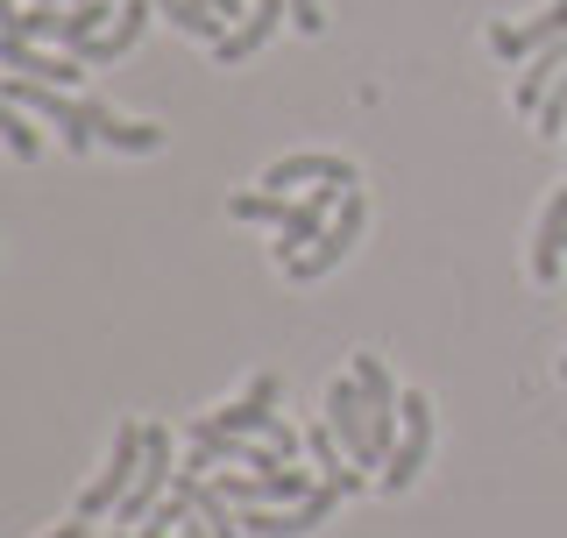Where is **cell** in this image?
Returning a JSON list of instances; mask_svg holds the SVG:
<instances>
[{
	"instance_id": "cell-5",
	"label": "cell",
	"mask_w": 567,
	"mask_h": 538,
	"mask_svg": "<svg viewBox=\"0 0 567 538\" xmlns=\"http://www.w3.org/2000/svg\"><path fill=\"white\" fill-rule=\"evenodd\" d=\"M425 454H433V404L419 397V390H404V433H398V446H390V461H383V489L398 496V489H412L419 482V468H425Z\"/></svg>"
},
{
	"instance_id": "cell-27",
	"label": "cell",
	"mask_w": 567,
	"mask_h": 538,
	"mask_svg": "<svg viewBox=\"0 0 567 538\" xmlns=\"http://www.w3.org/2000/svg\"><path fill=\"white\" fill-rule=\"evenodd\" d=\"M560 383H567V354H560Z\"/></svg>"
},
{
	"instance_id": "cell-11",
	"label": "cell",
	"mask_w": 567,
	"mask_h": 538,
	"mask_svg": "<svg viewBox=\"0 0 567 538\" xmlns=\"http://www.w3.org/2000/svg\"><path fill=\"white\" fill-rule=\"evenodd\" d=\"M284 14H291V0H248V14L220 35V43H213V50H220V64H248V58H256V50L284 29Z\"/></svg>"
},
{
	"instance_id": "cell-2",
	"label": "cell",
	"mask_w": 567,
	"mask_h": 538,
	"mask_svg": "<svg viewBox=\"0 0 567 538\" xmlns=\"http://www.w3.org/2000/svg\"><path fill=\"white\" fill-rule=\"evenodd\" d=\"M142 454H150V418H121V425H114V454H106L100 482L79 496V517H85V525H93V517H106V510H121V496H128L135 475H142Z\"/></svg>"
},
{
	"instance_id": "cell-7",
	"label": "cell",
	"mask_w": 567,
	"mask_h": 538,
	"mask_svg": "<svg viewBox=\"0 0 567 538\" xmlns=\"http://www.w3.org/2000/svg\"><path fill=\"white\" fill-rule=\"evenodd\" d=\"M171 425H150V454H142V475H135V489L121 496V510H114V525H142L156 504L171 496Z\"/></svg>"
},
{
	"instance_id": "cell-15",
	"label": "cell",
	"mask_w": 567,
	"mask_h": 538,
	"mask_svg": "<svg viewBox=\"0 0 567 538\" xmlns=\"http://www.w3.org/2000/svg\"><path fill=\"white\" fill-rule=\"evenodd\" d=\"M560 256H567V192H554V206H546V220H539V241H532V277L554 283L560 277Z\"/></svg>"
},
{
	"instance_id": "cell-10",
	"label": "cell",
	"mask_w": 567,
	"mask_h": 538,
	"mask_svg": "<svg viewBox=\"0 0 567 538\" xmlns=\"http://www.w3.org/2000/svg\"><path fill=\"white\" fill-rule=\"evenodd\" d=\"M262 192H298V185H354V164L348 156H327V149H306V156H277L270 170L256 177Z\"/></svg>"
},
{
	"instance_id": "cell-24",
	"label": "cell",
	"mask_w": 567,
	"mask_h": 538,
	"mask_svg": "<svg viewBox=\"0 0 567 538\" xmlns=\"http://www.w3.org/2000/svg\"><path fill=\"white\" fill-rule=\"evenodd\" d=\"M291 29H306V35H319V29H327V14H319V0H291Z\"/></svg>"
},
{
	"instance_id": "cell-6",
	"label": "cell",
	"mask_w": 567,
	"mask_h": 538,
	"mask_svg": "<svg viewBox=\"0 0 567 538\" xmlns=\"http://www.w3.org/2000/svg\"><path fill=\"white\" fill-rule=\"evenodd\" d=\"M327 425L341 433V446L354 454V468H383L377 439H369V397H362V383H354V369L327 383Z\"/></svg>"
},
{
	"instance_id": "cell-8",
	"label": "cell",
	"mask_w": 567,
	"mask_h": 538,
	"mask_svg": "<svg viewBox=\"0 0 567 538\" xmlns=\"http://www.w3.org/2000/svg\"><path fill=\"white\" fill-rule=\"evenodd\" d=\"M348 199V185H312V199H298L291 213H284V227H277V262H291V256H306V248L327 235V220H333V206Z\"/></svg>"
},
{
	"instance_id": "cell-3",
	"label": "cell",
	"mask_w": 567,
	"mask_h": 538,
	"mask_svg": "<svg viewBox=\"0 0 567 538\" xmlns=\"http://www.w3.org/2000/svg\"><path fill=\"white\" fill-rule=\"evenodd\" d=\"M0 93L22 106V114L50 121V128L64 135V149H71V156H85V149L100 142V135H93V106H85V100H64V85H43V79H8Z\"/></svg>"
},
{
	"instance_id": "cell-16",
	"label": "cell",
	"mask_w": 567,
	"mask_h": 538,
	"mask_svg": "<svg viewBox=\"0 0 567 538\" xmlns=\"http://www.w3.org/2000/svg\"><path fill=\"white\" fill-rule=\"evenodd\" d=\"M560 71H567V35H560V43H546L539 58H532V71L518 79V106H525V114H539V100L554 93V79H560Z\"/></svg>"
},
{
	"instance_id": "cell-14",
	"label": "cell",
	"mask_w": 567,
	"mask_h": 538,
	"mask_svg": "<svg viewBox=\"0 0 567 538\" xmlns=\"http://www.w3.org/2000/svg\"><path fill=\"white\" fill-rule=\"evenodd\" d=\"M0 71H14V79H43V85H71V79H79V64L43 58L29 35H8V29H0Z\"/></svg>"
},
{
	"instance_id": "cell-18",
	"label": "cell",
	"mask_w": 567,
	"mask_h": 538,
	"mask_svg": "<svg viewBox=\"0 0 567 538\" xmlns=\"http://www.w3.org/2000/svg\"><path fill=\"white\" fill-rule=\"evenodd\" d=\"M0 142H8L22 164H35V156H43V135L29 128V114H22V106H14L8 93H0Z\"/></svg>"
},
{
	"instance_id": "cell-21",
	"label": "cell",
	"mask_w": 567,
	"mask_h": 538,
	"mask_svg": "<svg viewBox=\"0 0 567 538\" xmlns=\"http://www.w3.org/2000/svg\"><path fill=\"white\" fill-rule=\"evenodd\" d=\"M306 446H312V461H319V468H327L333 482H362L354 468H341V454H333V425H312V433H306Z\"/></svg>"
},
{
	"instance_id": "cell-28",
	"label": "cell",
	"mask_w": 567,
	"mask_h": 538,
	"mask_svg": "<svg viewBox=\"0 0 567 538\" xmlns=\"http://www.w3.org/2000/svg\"><path fill=\"white\" fill-rule=\"evenodd\" d=\"M121 538H128V531H121Z\"/></svg>"
},
{
	"instance_id": "cell-22",
	"label": "cell",
	"mask_w": 567,
	"mask_h": 538,
	"mask_svg": "<svg viewBox=\"0 0 567 538\" xmlns=\"http://www.w3.org/2000/svg\"><path fill=\"white\" fill-rule=\"evenodd\" d=\"M532 121H539V135H567V71L554 79V93L539 100V114H532Z\"/></svg>"
},
{
	"instance_id": "cell-26",
	"label": "cell",
	"mask_w": 567,
	"mask_h": 538,
	"mask_svg": "<svg viewBox=\"0 0 567 538\" xmlns=\"http://www.w3.org/2000/svg\"><path fill=\"white\" fill-rule=\"evenodd\" d=\"M50 538H85V517H79V525H58V531H50Z\"/></svg>"
},
{
	"instance_id": "cell-19",
	"label": "cell",
	"mask_w": 567,
	"mask_h": 538,
	"mask_svg": "<svg viewBox=\"0 0 567 538\" xmlns=\"http://www.w3.org/2000/svg\"><path fill=\"white\" fill-rule=\"evenodd\" d=\"M156 14H171L185 35H206V43H220V35H227V22L213 8H199V0H156Z\"/></svg>"
},
{
	"instance_id": "cell-20",
	"label": "cell",
	"mask_w": 567,
	"mask_h": 538,
	"mask_svg": "<svg viewBox=\"0 0 567 538\" xmlns=\"http://www.w3.org/2000/svg\"><path fill=\"white\" fill-rule=\"evenodd\" d=\"M227 213H235V220H270V227H284V213H291V206H284V192H241Z\"/></svg>"
},
{
	"instance_id": "cell-25",
	"label": "cell",
	"mask_w": 567,
	"mask_h": 538,
	"mask_svg": "<svg viewBox=\"0 0 567 538\" xmlns=\"http://www.w3.org/2000/svg\"><path fill=\"white\" fill-rule=\"evenodd\" d=\"M22 22V0H0V29H14Z\"/></svg>"
},
{
	"instance_id": "cell-9",
	"label": "cell",
	"mask_w": 567,
	"mask_h": 538,
	"mask_svg": "<svg viewBox=\"0 0 567 538\" xmlns=\"http://www.w3.org/2000/svg\"><path fill=\"white\" fill-rule=\"evenodd\" d=\"M560 35H567V0H546L532 22H496L489 50H496V58H539V50L560 43Z\"/></svg>"
},
{
	"instance_id": "cell-23",
	"label": "cell",
	"mask_w": 567,
	"mask_h": 538,
	"mask_svg": "<svg viewBox=\"0 0 567 538\" xmlns=\"http://www.w3.org/2000/svg\"><path fill=\"white\" fill-rule=\"evenodd\" d=\"M8 35H29V43H43V35H58V8H43V0H35V8H22V22H14Z\"/></svg>"
},
{
	"instance_id": "cell-4",
	"label": "cell",
	"mask_w": 567,
	"mask_h": 538,
	"mask_svg": "<svg viewBox=\"0 0 567 538\" xmlns=\"http://www.w3.org/2000/svg\"><path fill=\"white\" fill-rule=\"evenodd\" d=\"M362 227H369V206H362V192H348V199H341V213L327 220V235H319V241L306 248V256H291V262H284V277H298V283H319V277H327V269L341 262L354 241H362Z\"/></svg>"
},
{
	"instance_id": "cell-13",
	"label": "cell",
	"mask_w": 567,
	"mask_h": 538,
	"mask_svg": "<svg viewBox=\"0 0 567 538\" xmlns=\"http://www.w3.org/2000/svg\"><path fill=\"white\" fill-rule=\"evenodd\" d=\"M85 106H93V135L106 142V149H128V156L164 149V128H156V121H128V114H114L106 100H85Z\"/></svg>"
},
{
	"instance_id": "cell-17",
	"label": "cell",
	"mask_w": 567,
	"mask_h": 538,
	"mask_svg": "<svg viewBox=\"0 0 567 538\" xmlns=\"http://www.w3.org/2000/svg\"><path fill=\"white\" fill-rule=\"evenodd\" d=\"M106 22H114V0H79V8L58 14V43H93V35H106Z\"/></svg>"
},
{
	"instance_id": "cell-12",
	"label": "cell",
	"mask_w": 567,
	"mask_h": 538,
	"mask_svg": "<svg viewBox=\"0 0 567 538\" xmlns=\"http://www.w3.org/2000/svg\"><path fill=\"white\" fill-rule=\"evenodd\" d=\"M150 14H156V0H121V22L93 35V43H79V58L85 64H114V58H128V50L142 43V29H150Z\"/></svg>"
},
{
	"instance_id": "cell-1",
	"label": "cell",
	"mask_w": 567,
	"mask_h": 538,
	"mask_svg": "<svg viewBox=\"0 0 567 538\" xmlns=\"http://www.w3.org/2000/svg\"><path fill=\"white\" fill-rule=\"evenodd\" d=\"M277 397H284V383H277L270 369H262L256 383H248V397H235V404H220V411H213V425H220V433H248V439H270L277 454L291 461L298 446H306V433H298V425H284Z\"/></svg>"
}]
</instances>
